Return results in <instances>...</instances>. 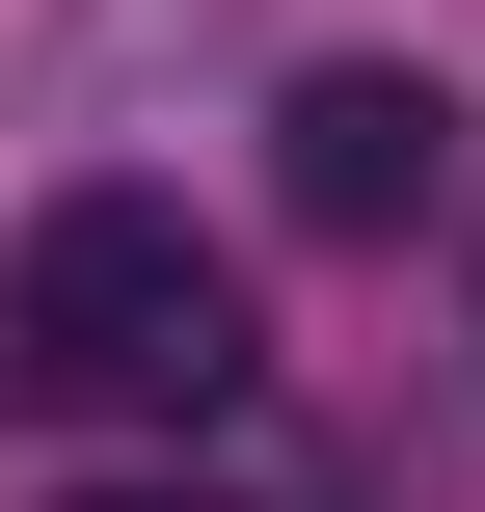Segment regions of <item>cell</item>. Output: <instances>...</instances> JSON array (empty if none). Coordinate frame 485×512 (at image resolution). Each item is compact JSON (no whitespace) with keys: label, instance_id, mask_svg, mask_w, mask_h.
Segmentation results:
<instances>
[{"label":"cell","instance_id":"6da1fadb","mask_svg":"<svg viewBox=\"0 0 485 512\" xmlns=\"http://www.w3.org/2000/svg\"><path fill=\"white\" fill-rule=\"evenodd\" d=\"M0 378L81 405V432H216L270 351H243V270H216L162 189H54L27 270H0Z\"/></svg>","mask_w":485,"mask_h":512},{"label":"cell","instance_id":"7a4b0ae2","mask_svg":"<svg viewBox=\"0 0 485 512\" xmlns=\"http://www.w3.org/2000/svg\"><path fill=\"white\" fill-rule=\"evenodd\" d=\"M270 216H297V243H432V216H459V81H432V54H324V81L270 108Z\"/></svg>","mask_w":485,"mask_h":512},{"label":"cell","instance_id":"3957f363","mask_svg":"<svg viewBox=\"0 0 485 512\" xmlns=\"http://www.w3.org/2000/svg\"><path fill=\"white\" fill-rule=\"evenodd\" d=\"M81 512H243V486H81Z\"/></svg>","mask_w":485,"mask_h":512}]
</instances>
